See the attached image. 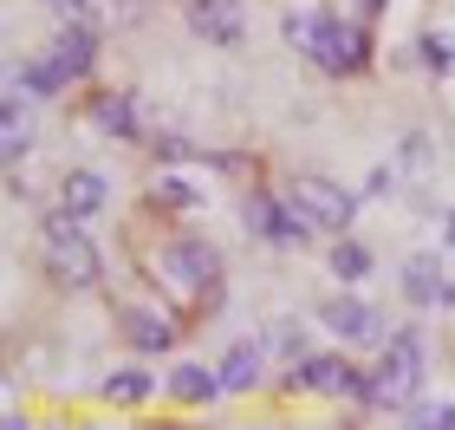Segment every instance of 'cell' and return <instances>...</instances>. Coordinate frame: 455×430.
Wrapping results in <instances>:
<instances>
[{
	"label": "cell",
	"mask_w": 455,
	"mask_h": 430,
	"mask_svg": "<svg viewBox=\"0 0 455 430\" xmlns=\"http://www.w3.org/2000/svg\"><path fill=\"white\" fill-rule=\"evenodd\" d=\"M417 385H423V339L417 333H403V339H390V353L384 365L371 378H358V404H371V411H410L417 404Z\"/></svg>",
	"instance_id": "obj_1"
},
{
	"label": "cell",
	"mask_w": 455,
	"mask_h": 430,
	"mask_svg": "<svg viewBox=\"0 0 455 430\" xmlns=\"http://www.w3.org/2000/svg\"><path fill=\"white\" fill-rule=\"evenodd\" d=\"M286 39H293L306 59H319L325 72H358L364 66V33H351L325 13H286Z\"/></svg>",
	"instance_id": "obj_2"
},
{
	"label": "cell",
	"mask_w": 455,
	"mask_h": 430,
	"mask_svg": "<svg viewBox=\"0 0 455 430\" xmlns=\"http://www.w3.org/2000/svg\"><path fill=\"white\" fill-rule=\"evenodd\" d=\"M39 248H46V268L66 280V287H92L105 274V255H98V241L78 229V215H46V235H39Z\"/></svg>",
	"instance_id": "obj_3"
},
{
	"label": "cell",
	"mask_w": 455,
	"mask_h": 430,
	"mask_svg": "<svg viewBox=\"0 0 455 430\" xmlns=\"http://www.w3.org/2000/svg\"><path fill=\"white\" fill-rule=\"evenodd\" d=\"M92 59H98V27H66V33L52 39V53H46V59H33V66L20 72V78H27V92L46 98V92L66 85V78H78V72L92 66Z\"/></svg>",
	"instance_id": "obj_4"
},
{
	"label": "cell",
	"mask_w": 455,
	"mask_h": 430,
	"mask_svg": "<svg viewBox=\"0 0 455 430\" xmlns=\"http://www.w3.org/2000/svg\"><path fill=\"white\" fill-rule=\"evenodd\" d=\"M286 202L313 222V229H325V235H339L351 215H358V196L351 190H339V183H325V176H299L293 190H286Z\"/></svg>",
	"instance_id": "obj_5"
},
{
	"label": "cell",
	"mask_w": 455,
	"mask_h": 430,
	"mask_svg": "<svg viewBox=\"0 0 455 430\" xmlns=\"http://www.w3.org/2000/svg\"><path fill=\"white\" fill-rule=\"evenodd\" d=\"M189 27L202 33V46H241L247 13L241 0H189Z\"/></svg>",
	"instance_id": "obj_6"
},
{
	"label": "cell",
	"mask_w": 455,
	"mask_h": 430,
	"mask_svg": "<svg viewBox=\"0 0 455 430\" xmlns=\"http://www.w3.org/2000/svg\"><path fill=\"white\" fill-rule=\"evenodd\" d=\"M27 78H20L13 72V85H7V98H0V157H7V163H20V157H27L33 150V118H27Z\"/></svg>",
	"instance_id": "obj_7"
},
{
	"label": "cell",
	"mask_w": 455,
	"mask_h": 430,
	"mask_svg": "<svg viewBox=\"0 0 455 430\" xmlns=\"http://www.w3.org/2000/svg\"><path fill=\"white\" fill-rule=\"evenodd\" d=\"M163 280L182 287V294H202V287L215 280V248H202V241H176V248H163Z\"/></svg>",
	"instance_id": "obj_8"
},
{
	"label": "cell",
	"mask_w": 455,
	"mask_h": 430,
	"mask_svg": "<svg viewBox=\"0 0 455 430\" xmlns=\"http://www.w3.org/2000/svg\"><path fill=\"white\" fill-rule=\"evenodd\" d=\"M299 385L319 398H358V372H351V359H332V353H306L299 365Z\"/></svg>",
	"instance_id": "obj_9"
},
{
	"label": "cell",
	"mask_w": 455,
	"mask_h": 430,
	"mask_svg": "<svg viewBox=\"0 0 455 430\" xmlns=\"http://www.w3.org/2000/svg\"><path fill=\"white\" fill-rule=\"evenodd\" d=\"M105 196H111V183L98 176V170H72L66 183H59V209H66V215H78V222L105 209Z\"/></svg>",
	"instance_id": "obj_10"
},
{
	"label": "cell",
	"mask_w": 455,
	"mask_h": 430,
	"mask_svg": "<svg viewBox=\"0 0 455 430\" xmlns=\"http://www.w3.org/2000/svg\"><path fill=\"white\" fill-rule=\"evenodd\" d=\"M319 320L332 326L339 339H358V345H364V339H378V313H371L364 300H325V306H319Z\"/></svg>",
	"instance_id": "obj_11"
},
{
	"label": "cell",
	"mask_w": 455,
	"mask_h": 430,
	"mask_svg": "<svg viewBox=\"0 0 455 430\" xmlns=\"http://www.w3.org/2000/svg\"><path fill=\"white\" fill-rule=\"evenodd\" d=\"M443 268H436V255H417L403 268V294H410V306H443Z\"/></svg>",
	"instance_id": "obj_12"
},
{
	"label": "cell",
	"mask_w": 455,
	"mask_h": 430,
	"mask_svg": "<svg viewBox=\"0 0 455 430\" xmlns=\"http://www.w3.org/2000/svg\"><path fill=\"white\" fill-rule=\"evenodd\" d=\"M124 333H131V345H143V353H170V320H156V313H143V306H131L124 313Z\"/></svg>",
	"instance_id": "obj_13"
},
{
	"label": "cell",
	"mask_w": 455,
	"mask_h": 430,
	"mask_svg": "<svg viewBox=\"0 0 455 430\" xmlns=\"http://www.w3.org/2000/svg\"><path fill=\"white\" fill-rule=\"evenodd\" d=\"M254 378H260V345H235L221 365V392H247Z\"/></svg>",
	"instance_id": "obj_14"
},
{
	"label": "cell",
	"mask_w": 455,
	"mask_h": 430,
	"mask_svg": "<svg viewBox=\"0 0 455 430\" xmlns=\"http://www.w3.org/2000/svg\"><path fill=\"white\" fill-rule=\"evenodd\" d=\"M92 125H98V131H111V137H131V98H124V92L98 98V105H92Z\"/></svg>",
	"instance_id": "obj_15"
},
{
	"label": "cell",
	"mask_w": 455,
	"mask_h": 430,
	"mask_svg": "<svg viewBox=\"0 0 455 430\" xmlns=\"http://www.w3.org/2000/svg\"><path fill=\"white\" fill-rule=\"evenodd\" d=\"M170 392H176L182 404H202V398H215V392H221V378H209L202 365H182V372L170 378Z\"/></svg>",
	"instance_id": "obj_16"
},
{
	"label": "cell",
	"mask_w": 455,
	"mask_h": 430,
	"mask_svg": "<svg viewBox=\"0 0 455 430\" xmlns=\"http://www.w3.org/2000/svg\"><path fill=\"white\" fill-rule=\"evenodd\" d=\"M105 398L111 404H143V398H150V372H111L105 378Z\"/></svg>",
	"instance_id": "obj_17"
},
{
	"label": "cell",
	"mask_w": 455,
	"mask_h": 430,
	"mask_svg": "<svg viewBox=\"0 0 455 430\" xmlns=\"http://www.w3.org/2000/svg\"><path fill=\"white\" fill-rule=\"evenodd\" d=\"M332 274H339V280H364V274H371V248L339 241V248H332Z\"/></svg>",
	"instance_id": "obj_18"
},
{
	"label": "cell",
	"mask_w": 455,
	"mask_h": 430,
	"mask_svg": "<svg viewBox=\"0 0 455 430\" xmlns=\"http://www.w3.org/2000/svg\"><path fill=\"white\" fill-rule=\"evenodd\" d=\"M403 418L423 424V430H455V404H410Z\"/></svg>",
	"instance_id": "obj_19"
},
{
	"label": "cell",
	"mask_w": 455,
	"mask_h": 430,
	"mask_svg": "<svg viewBox=\"0 0 455 430\" xmlns=\"http://www.w3.org/2000/svg\"><path fill=\"white\" fill-rule=\"evenodd\" d=\"M156 202H163V209H196V202H202V196L189 190V183H176V176H163V183H156Z\"/></svg>",
	"instance_id": "obj_20"
},
{
	"label": "cell",
	"mask_w": 455,
	"mask_h": 430,
	"mask_svg": "<svg viewBox=\"0 0 455 430\" xmlns=\"http://www.w3.org/2000/svg\"><path fill=\"white\" fill-rule=\"evenodd\" d=\"M59 13H66V27H98V7L92 0H52Z\"/></svg>",
	"instance_id": "obj_21"
},
{
	"label": "cell",
	"mask_w": 455,
	"mask_h": 430,
	"mask_svg": "<svg viewBox=\"0 0 455 430\" xmlns=\"http://www.w3.org/2000/svg\"><path fill=\"white\" fill-rule=\"evenodd\" d=\"M423 59H429V66H449V59H455V46H449L443 33H429V39H423Z\"/></svg>",
	"instance_id": "obj_22"
},
{
	"label": "cell",
	"mask_w": 455,
	"mask_h": 430,
	"mask_svg": "<svg viewBox=\"0 0 455 430\" xmlns=\"http://www.w3.org/2000/svg\"><path fill=\"white\" fill-rule=\"evenodd\" d=\"M156 157H170V163H182V157H202V150H196V143H182V137H163V143H156Z\"/></svg>",
	"instance_id": "obj_23"
},
{
	"label": "cell",
	"mask_w": 455,
	"mask_h": 430,
	"mask_svg": "<svg viewBox=\"0 0 455 430\" xmlns=\"http://www.w3.org/2000/svg\"><path fill=\"white\" fill-rule=\"evenodd\" d=\"M443 306H455V280H449V287H443Z\"/></svg>",
	"instance_id": "obj_24"
},
{
	"label": "cell",
	"mask_w": 455,
	"mask_h": 430,
	"mask_svg": "<svg viewBox=\"0 0 455 430\" xmlns=\"http://www.w3.org/2000/svg\"><path fill=\"white\" fill-rule=\"evenodd\" d=\"M364 7H371V13H378V7H384V0H364Z\"/></svg>",
	"instance_id": "obj_25"
},
{
	"label": "cell",
	"mask_w": 455,
	"mask_h": 430,
	"mask_svg": "<svg viewBox=\"0 0 455 430\" xmlns=\"http://www.w3.org/2000/svg\"><path fill=\"white\" fill-rule=\"evenodd\" d=\"M449 241H455V215H449Z\"/></svg>",
	"instance_id": "obj_26"
}]
</instances>
